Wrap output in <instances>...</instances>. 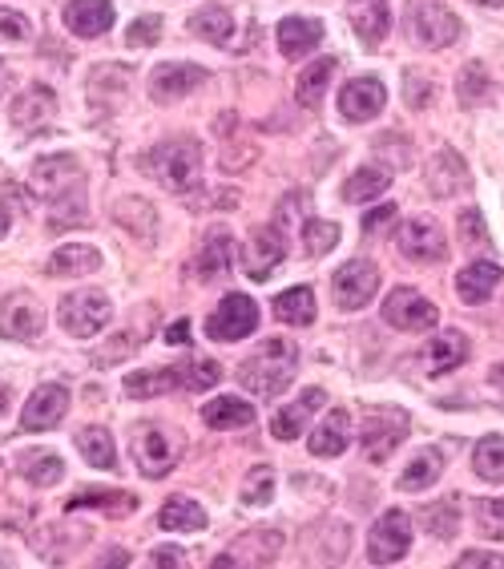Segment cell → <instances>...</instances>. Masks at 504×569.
I'll use <instances>...</instances> for the list:
<instances>
[{
    "label": "cell",
    "mask_w": 504,
    "mask_h": 569,
    "mask_svg": "<svg viewBox=\"0 0 504 569\" xmlns=\"http://www.w3.org/2000/svg\"><path fill=\"white\" fill-rule=\"evenodd\" d=\"M295 371H299V347L291 339H267V344H259L255 356L243 359L238 380H243L246 392H255L259 400H275L279 392L291 388Z\"/></svg>",
    "instance_id": "1"
},
{
    "label": "cell",
    "mask_w": 504,
    "mask_h": 569,
    "mask_svg": "<svg viewBox=\"0 0 504 569\" xmlns=\"http://www.w3.org/2000/svg\"><path fill=\"white\" fill-rule=\"evenodd\" d=\"M146 170L158 178L166 190L186 194L202 174V146L194 137H166L146 154Z\"/></svg>",
    "instance_id": "2"
},
{
    "label": "cell",
    "mask_w": 504,
    "mask_h": 569,
    "mask_svg": "<svg viewBox=\"0 0 504 569\" xmlns=\"http://www.w3.org/2000/svg\"><path fill=\"white\" fill-rule=\"evenodd\" d=\"M29 186L41 202H49L53 211L61 202H81V186H86V174H81V161L74 154H49V158L33 161V174H29Z\"/></svg>",
    "instance_id": "3"
},
{
    "label": "cell",
    "mask_w": 504,
    "mask_h": 569,
    "mask_svg": "<svg viewBox=\"0 0 504 569\" xmlns=\"http://www.w3.org/2000/svg\"><path fill=\"white\" fill-rule=\"evenodd\" d=\"M404 29L419 49H448L460 41V16L444 0H407Z\"/></svg>",
    "instance_id": "4"
},
{
    "label": "cell",
    "mask_w": 504,
    "mask_h": 569,
    "mask_svg": "<svg viewBox=\"0 0 504 569\" xmlns=\"http://www.w3.org/2000/svg\"><path fill=\"white\" fill-rule=\"evenodd\" d=\"M407 440V412L400 409H371L359 424V448L368 460H388Z\"/></svg>",
    "instance_id": "5"
},
{
    "label": "cell",
    "mask_w": 504,
    "mask_h": 569,
    "mask_svg": "<svg viewBox=\"0 0 504 569\" xmlns=\"http://www.w3.org/2000/svg\"><path fill=\"white\" fill-rule=\"evenodd\" d=\"M412 549V517L404 509H388L368 533V561L371 566H395Z\"/></svg>",
    "instance_id": "6"
},
{
    "label": "cell",
    "mask_w": 504,
    "mask_h": 569,
    "mask_svg": "<svg viewBox=\"0 0 504 569\" xmlns=\"http://www.w3.org/2000/svg\"><path fill=\"white\" fill-rule=\"evenodd\" d=\"M255 327H259V303L250 295H243V291H231L206 320V335L214 344H238Z\"/></svg>",
    "instance_id": "7"
},
{
    "label": "cell",
    "mask_w": 504,
    "mask_h": 569,
    "mask_svg": "<svg viewBox=\"0 0 504 569\" xmlns=\"http://www.w3.org/2000/svg\"><path fill=\"white\" fill-rule=\"evenodd\" d=\"M110 315H113V308L101 291H74V295H65L61 308H57V320H61V327L74 335V339L98 335L101 327L110 323Z\"/></svg>",
    "instance_id": "8"
},
{
    "label": "cell",
    "mask_w": 504,
    "mask_h": 569,
    "mask_svg": "<svg viewBox=\"0 0 504 569\" xmlns=\"http://www.w3.org/2000/svg\"><path fill=\"white\" fill-rule=\"evenodd\" d=\"M130 445H134V460L137 469L146 472V477H166L173 469V460H178V445H173V436L154 421H142L130 436Z\"/></svg>",
    "instance_id": "9"
},
{
    "label": "cell",
    "mask_w": 504,
    "mask_h": 569,
    "mask_svg": "<svg viewBox=\"0 0 504 569\" xmlns=\"http://www.w3.org/2000/svg\"><path fill=\"white\" fill-rule=\"evenodd\" d=\"M332 291H335V303L344 311H363L371 299L380 295V267L368 259H356L339 267L332 279Z\"/></svg>",
    "instance_id": "10"
},
{
    "label": "cell",
    "mask_w": 504,
    "mask_h": 569,
    "mask_svg": "<svg viewBox=\"0 0 504 569\" xmlns=\"http://www.w3.org/2000/svg\"><path fill=\"white\" fill-rule=\"evenodd\" d=\"M287 259V238L279 226H259L255 235L246 238L243 247V271L246 279H255V283H267L275 271H279V263Z\"/></svg>",
    "instance_id": "11"
},
{
    "label": "cell",
    "mask_w": 504,
    "mask_h": 569,
    "mask_svg": "<svg viewBox=\"0 0 504 569\" xmlns=\"http://www.w3.org/2000/svg\"><path fill=\"white\" fill-rule=\"evenodd\" d=\"M436 320H440L436 308L412 287H395L392 295L383 299V323H392L395 332H428V327H436Z\"/></svg>",
    "instance_id": "12"
},
{
    "label": "cell",
    "mask_w": 504,
    "mask_h": 569,
    "mask_svg": "<svg viewBox=\"0 0 504 569\" xmlns=\"http://www.w3.org/2000/svg\"><path fill=\"white\" fill-rule=\"evenodd\" d=\"M45 327V311L33 295L13 291L9 299H0V335L4 339H37Z\"/></svg>",
    "instance_id": "13"
},
{
    "label": "cell",
    "mask_w": 504,
    "mask_h": 569,
    "mask_svg": "<svg viewBox=\"0 0 504 569\" xmlns=\"http://www.w3.org/2000/svg\"><path fill=\"white\" fill-rule=\"evenodd\" d=\"M395 243H400V250H404L407 259L416 263H440L448 255V238H444L440 223H432V219H407L400 226Z\"/></svg>",
    "instance_id": "14"
},
{
    "label": "cell",
    "mask_w": 504,
    "mask_h": 569,
    "mask_svg": "<svg viewBox=\"0 0 504 569\" xmlns=\"http://www.w3.org/2000/svg\"><path fill=\"white\" fill-rule=\"evenodd\" d=\"M383 105H388V89L376 77H356L339 89V113L347 122H371L383 113Z\"/></svg>",
    "instance_id": "15"
},
{
    "label": "cell",
    "mask_w": 504,
    "mask_h": 569,
    "mask_svg": "<svg viewBox=\"0 0 504 569\" xmlns=\"http://www.w3.org/2000/svg\"><path fill=\"white\" fill-rule=\"evenodd\" d=\"M206 81V69L202 65H182V62H173V65H158L154 74H149V98L154 101H182L186 93H194L198 86Z\"/></svg>",
    "instance_id": "16"
},
{
    "label": "cell",
    "mask_w": 504,
    "mask_h": 569,
    "mask_svg": "<svg viewBox=\"0 0 504 569\" xmlns=\"http://www.w3.org/2000/svg\"><path fill=\"white\" fill-rule=\"evenodd\" d=\"M65 409H69V388L65 384H41L37 392L29 397L21 424H25L29 433H49V428L61 424Z\"/></svg>",
    "instance_id": "17"
},
{
    "label": "cell",
    "mask_w": 504,
    "mask_h": 569,
    "mask_svg": "<svg viewBox=\"0 0 504 569\" xmlns=\"http://www.w3.org/2000/svg\"><path fill=\"white\" fill-rule=\"evenodd\" d=\"M424 182L436 199H452L460 190H468V166L456 149H440L436 158L424 166Z\"/></svg>",
    "instance_id": "18"
},
{
    "label": "cell",
    "mask_w": 504,
    "mask_h": 569,
    "mask_svg": "<svg viewBox=\"0 0 504 569\" xmlns=\"http://www.w3.org/2000/svg\"><path fill=\"white\" fill-rule=\"evenodd\" d=\"M65 29L74 37H101L113 29V4L110 0H69L65 4Z\"/></svg>",
    "instance_id": "19"
},
{
    "label": "cell",
    "mask_w": 504,
    "mask_h": 569,
    "mask_svg": "<svg viewBox=\"0 0 504 569\" xmlns=\"http://www.w3.org/2000/svg\"><path fill=\"white\" fill-rule=\"evenodd\" d=\"M323 397H327L323 388H307V392H303L295 404H287V409L275 412V421H271V436H275V440H299L311 416L323 409Z\"/></svg>",
    "instance_id": "20"
},
{
    "label": "cell",
    "mask_w": 504,
    "mask_h": 569,
    "mask_svg": "<svg viewBox=\"0 0 504 569\" xmlns=\"http://www.w3.org/2000/svg\"><path fill=\"white\" fill-rule=\"evenodd\" d=\"M468 359V339L460 332H440L424 352H419V368L424 376H448Z\"/></svg>",
    "instance_id": "21"
},
{
    "label": "cell",
    "mask_w": 504,
    "mask_h": 569,
    "mask_svg": "<svg viewBox=\"0 0 504 569\" xmlns=\"http://www.w3.org/2000/svg\"><path fill=\"white\" fill-rule=\"evenodd\" d=\"M323 41V21H311V16H287L283 25H279V53H283L287 62H299V57H307V53L320 49Z\"/></svg>",
    "instance_id": "22"
},
{
    "label": "cell",
    "mask_w": 504,
    "mask_h": 569,
    "mask_svg": "<svg viewBox=\"0 0 504 569\" xmlns=\"http://www.w3.org/2000/svg\"><path fill=\"white\" fill-rule=\"evenodd\" d=\"M231 259H234V238L226 231H210L206 243L194 255V275L202 283H214V279H222V275L231 271Z\"/></svg>",
    "instance_id": "23"
},
{
    "label": "cell",
    "mask_w": 504,
    "mask_h": 569,
    "mask_svg": "<svg viewBox=\"0 0 504 569\" xmlns=\"http://www.w3.org/2000/svg\"><path fill=\"white\" fill-rule=\"evenodd\" d=\"M101 267L98 247H86V243H69V247H57L45 263V271L53 279H81V275H93Z\"/></svg>",
    "instance_id": "24"
},
{
    "label": "cell",
    "mask_w": 504,
    "mask_h": 569,
    "mask_svg": "<svg viewBox=\"0 0 504 569\" xmlns=\"http://www.w3.org/2000/svg\"><path fill=\"white\" fill-rule=\"evenodd\" d=\"M347 445H351V416H347L344 409L327 412V416L315 424V433H311V453H315V457H339Z\"/></svg>",
    "instance_id": "25"
},
{
    "label": "cell",
    "mask_w": 504,
    "mask_h": 569,
    "mask_svg": "<svg viewBox=\"0 0 504 569\" xmlns=\"http://www.w3.org/2000/svg\"><path fill=\"white\" fill-rule=\"evenodd\" d=\"M501 267L496 263H468L464 271L456 275V295L464 299V303H484V299L501 287Z\"/></svg>",
    "instance_id": "26"
},
{
    "label": "cell",
    "mask_w": 504,
    "mask_h": 569,
    "mask_svg": "<svg viewBox=\"0 0 504 569\" xmlns=\"http://www.w3.org/2000/svg\"><path fill=\"white\" fill-rule=\"evenodd\" d=\"M255 416H259L255 404L238 397H219L202 409V421H206L210 428H219V433H226V428H246V424H255Z\"/></svg>",
    "instance_id": "27"
},
{
    "label": "cell",
    "mask_w": 504,
    "mask_h": 569,
    "mask_svg": "<svg viewBox=\"0 0 504 569\" xmlns=\"http://www.w3.org/2000/svg\"><path fill=\"white\" fill-rule=\"evenodd\" d=\"M53 113H57V98H53L49 86H33V89H25V93L13 101V122L25 125V130H37V125H45Z\"/></svg>",
    "instance_id": "28"
},
{
    "label": "cell",
    "mask_w": 504,
    "mask_h": 569,
    "mask_svg": "<svg viewBox=\"0 0 504 569\" xmlns=\"http://www.w3.org/2000/svg\"><path fill=\"white\" fill-rule=\"evenodd\" d=\"M158 525L173 533H198V529H206V509L194 505L190 497H170L158 513Z\"/></svg>",
    "instance_id": "29"
},
{
    "label": "cell",
    "mask_w": 504,
    "mask_h": 569,
    "mask_svg": "<svg viewBox=\"0 0 504 569\" xmlns=\"http://www.w3.org/2000/svg\"><path fill=\"white\" fill-rule=\"evenodd\" d=\"M444 472V453L440 448H419V457L400 472V489L404 493H419V489H432V484L440 481Z\"/></svg>",
    "instance_id": "30"
},
{
    "label": "cell",
    "mask_w": 504,
    "mask_h": 569,
    "mask_svg": "<svg viewBox=\"0 0 504 569\" xmlns=\"http://www.w3.org/2000/svg\"><path fill=\"white\" fill-rule=\"evenodd\" d=\"M335 57H323V62H315V65H307L303 74H299V81H295V98L307 105V110H315L323 101V93H327V86H332V77H335Z\"/></svg>",
    "instance_id": "31"
},
{
    "label": "cell",
    "mask_w": 504,
    "mask_h": 569,
    "mask_svg": "<svg viewBox=\"0 0 504 569\" xmlns=\"http://www.w3.org/2000/svg\"><path fill=\"white\" fill-rule=\"evenodd\" d=\"M16 469H21V477H25L29 484H37V489H45V484H57L65 477L61 457H53L49 448H37V453H21Z\"/></svg>",
    "instance_id": "32"
},
{
    "label": "cell",
    "mask_w": 504,
    "mask_h": 569,
    "mask_svg": "<svg viewBox=\"0 0 504 569\" xmlns=\"http://www.w3.org/2000/svg\"><path fill=\"white\" fill-rule=\"evenodd\" d=\"M275 315L283 323H291V327L315 323V291H311V287H291V291H283V295L275 299Z\"/></svg>",
    "instance_id": "33"
},
{
    "label": "cell",
    "mask_w": 504,
    "mask_h": 569,
    "mask_svg": "<svg viewBox=\"0 0 504 569\" xmlns=\"http://www.w3.org/2000/svg\"><path fill=\"white\" fill-rule=\"evenodd\" d=\"M173 388H182V376H178V368L134 371V376H125V397H134V400L161 397V392H173Z\"/></svg>",
    "instance_id": "34"
},
{
    "label": "cell",
    "mask_w": 504,
    "mask_h": 569,
    "mask_svg": "<svg viewBox=\"0 0 504 569\" xmlns=\"http://www.w3.org/2000/svg\"><path fill=\"white\" fill-rule=\"evenodd\" d=\"M388 186H392V174L383 170V166H359V170L347 178L344 199L347 202H371V199H380Z\"/></svg>",
    "instance_id": "35"
},
{
    "label": "cell",
    "mask_w": 504,
    "mask_h": 569,
    "mask_svg": "<svg viewBox=\"0 0 504 569\" xmlns=\"http://www.w3.org/2000/svg\"><path fill=\"white\" fill-rule=\"evenodd\" d=\"M190 33H198V37L210 41V45H226L234 33V21L222 4H206V9H198V13L190 16Z\"/></svg>",
    "instance_id": "36"
},
{
    "label": "cell",
    "mask_w": 504,
    "mask_h": 569,
    "mask_svg": "<svg viewBox=\"0 0 504 569\" xmlns=\"http://www.w3.org/2000/svg\"><path fill=\"white\" fill-rule=\"evenodd\" d=\"M77 448H81V457H86L93 469L110 472L113 465H117V453H113V436L105 433V428H98V424L77 433Z\"/></svg>",
    "instance_id": "37"
},
{
    "label": "cell",
    "mask_w": 504,
    "mask_h": 569,
    "mask_svg": "<svg viewBox=\"0 0 504 569\" xmlns=\"http://www.w3.org/2000/svg\"><path fill=\"white\" fill-rule=\"evenodd\" d=\"M472 469H477L480 481L504 484V436H484V440H480L477 457H472Z\"/></svg>",
    "instance_id": "38"
},
{
    "label": "cell",
    "mask_w": 504,
    "mask_h": 569,
    "mask_svg": "<svg viewBox=\"0 0 504 569\" xmlns=\"http://www.w3.org/2000/svg\"><path fill=\"white\" fill-rule=\"evenodd\" d=\"M351 25H356V37H363V45L376 49L388 37V29H392V9L388 4H368V9H359Z\"/></svg>",
    "instance_id": "39"
},
{
    "label": "cell",
    "mask_w": 504,
    "mask_h": 569,
    "mask_svg": "<svg viewBox=\"0 0 504 569\" xmlns=\"http://www.w3.org/2000/svg\"><path fill=\"white\" fill-rule=\"evenodd\" d=\"M303 247H307L311 259H323L339 247V226L327 223V219H307L303 223Z\"/></svg>",
    "instance_id": "40"
},
{
    "label": "cell",
    "mask_w": 504,
    "mask_h": 569,
    "mask_svg": "<svg viewBox=\"0 0 504 569\" xmlns=\"http://www.w3.org/2000/svg\"><path fill=\"white\" fill-rule=\"evenodd\" d=\"M419 525H424L432 537L448 542V537H456V529H460V513H456L452 501H440V505H428L419 513Z\"/></svg>",
    "instance_id": "41"
},
{
    "label": "cell",
    "mask_w": 504,
    "mask_h": 569,
    "mask_svg": "<svg viewBox=\"0 0 504 569\" xmlns=\"http://www.w3.org/2000/svg\"><path fill=\"white\" fill-rule=\"evenodd\" d=\"M222 380V368L214 359H186L182 364V392H206Z\"/></svg>",
    "instance_id": "42"
},
{
    "label": "cell",
    "mask_w": 504,
    "mask_h": 569,
    "mask_svg": "<svg viewBox=\"0 0 504 569\" xmlns=\"http://www.w3.org/2000/svg\"><path fill=\"white\" fill-rule=\"evenodd\" d=\"M271 497H275V469L259 465V469L246 472V481H243V505H271Z\"/></svg>",
    "instance_id": "43"
},
{
    "label": "cell",
    "mask_w": 504,
    "mask_h": 569,
    "mask_svg": "<svg viewBox=\"0 0 504 569\" xmlns=\"http://www.w3.org/2000/svg\"><path fill=\"white\" fill-rule=\"evenodd\" d=\"M86 505H93V509H117V513H130V509H134L137 501H134L130 493H77L74 501H69V513H74V509H86Z\"/></svg>",
    "instance_id": "44"
},
{
    "label": "cell",
    "mask_w": 504,
    "mask_h": 569,
    "mask_svg": "<svg viewBox=\"0 0 504 569\" xmlns=\"http://www.w3.org/2000/svg\"><path fill=\"white\" fill-rule=\"evenodd\" d=\"M477 525L484 537H504V497L501 501H477Z\"/></svg>",
    "instance_id": "45"
},
{
    "label": "cell",
    "mask_w": 504,
    "mask_h": 569,
    "mask_svg": "<svg viewBox=\"0 0 504 569\" xmlns=\"http://www.w3.org/2000/svg\"><path fill=\"white\" fill-rule=\"evenodd\" d=\"M484 89H489L484 69H480V65H464V77H460V101H464V105H480Z\"/></svg>",
    "instance_id": "46"
},
{
    "label": "cell",
    "mask_w": 504,
    "mask_h": 569,
    "mask_svg": "<svg viewBox=\"0 0 504 569\" xmlns=\"http://www.w3.org/2000/svg\"><path fill=\"white\" fill-rule=\"evenodd\" d=\"M158 37H161V16H142V21H134L130 33H125V41H130L134 49H149Z\"/></svg>",
    "instance_id": "47"
},
{
    "label": "cell",
    "mask_w": 504,
    "mask_h": 569,
    "mask_svg": "<svg viewBox=\"0 0 504 569\" xmlns=\"http://www.w3.org/2000/svg\"><path fill=\"white\" fill-rule=\"evenodd\" d=\"M33 25L29 16H21L16 9H0V41H29Z\"/></svg>",
    "instance_id": "48"
},
{
    "label": "cell",
    "mask_w": 504,
    "mask_h": 569,
    "mask_svg": "<svg viewBox=\"0 0 504 569\" xmlns=\"http://www.w3.org/2000/svg\"><path fill=\"white\" fill-rule=\"evenodd\" d=\"M404 93H407V105H412V110H419V105H428V101H432V81H428V77L407 74L404 77Z\"/></svg>",
    "instance_id": "49"
},
{
    "label": "cell",
    "mask_w": 504,
    "mask_h": 569,
    "mask_svg": "<svg viewBox=\"0 0 504 569\" xmlns=\"http://www.w3.org/2000/svg\"><path fill=\"white\" fill-rule=\"evenodd\" d=\"M460 231H464V243H468V247L484 243V223H480L477 211H464V214H460Z\"/></svg>",
    "instance_id": "50"
},
{
    "label": "cell",
    "mask_w": 504,
    "mask_h": 569,
    "mask_svg": "<svg viewBox=\"0 0 504 569\" xmlns=\"http://www.w3.org/2000/svg\"><path fill=\"white\" fill-rule=\"evenodd\" d=\"M456 566H460V569H477V566L504 569V557H496V554H480V549H468L464 557H456Z\"/></svg>",
    "instance_id": "51"
},
{
    "label": "cell",
    "mask_w": 504,
    "mask_h": 569,
    "mask_svg": "<svg viewBox=\"0 0 504 569\" xmlns=\"http://www.w3.org/2000/svg\"><path fill=\"white\" fill-rule=\"evenodd\" d=\"M395 219V202H383V207H376V211L363 214V231H380V226H388Z\"/></svg>",
    "instance_id": "52"
},
{
    "label": "cell",
    "mask_w": 504,
    "mask_h": 569,
    "mask_svg": "<svg viewBox=\"0 0 504 569\" xmlns=\"http://www.w3.org/2000/svg\"><path fill=\"white\" fill-rule=\"evenodd\" d=\"M149 566H186V557H182V549H178V545H161V549H154Z\"/></svg>",
    "instance_id": "53"
},
{
    "label": "cell",
    "mask_w": 504,
    "mask_h": 569,
    "mask_svg": "<svg viewBox=\"0 0 504 569\" xmlns=\"http://www.w3.org/2000/svg\"><path fill=\"white\" fill-rule=\"evenodd\" d=\"M186 339H190V323H186V320L170 323V332H166V344H186Z\"/></svg>",
    "instance_id": "54"
},
{
    "label": "cell",
    "mask_w": 504,
    "mask_h": 569,
    "mask_svg": "<svg viewBox=\"0 0 504 569\" xmlns=\"http://www.w3.org/2000/svg\"><path fill=\"white\" fill-rule=\"evenodd\" d=\"M489 388L496 392V400L504 404V364H496V368L489 371Z\"/></svg>",
    "instance_id": "55"
},
{
    "label": "cell",
    "mask_w": 504,
    "mask_h": 569,
    "mask_svg": "<svg viewBox=\"0 0 504 569\" xmlns=\"http://www.w3.org/2000/svg\"><path fill=\"white\" fill-rule=\"evenodd\" d=\"M9 223H13V202L4 194V199H0V235H9Z\"/></svg>",
    "instance_id": "56"
},
{
    "label": "cell",
    "mask_w": 504,
    "mask_h": 569,
    "mask_svg": "<svg viewBox=\"0 0 504 569\" xmlns=\"http://www.w3.org/2000/svg\"><path fill=\"white\" fill-rule=\"evenodd\" d=\"M9 412V388H0V416Z\"/></svg>",
    "instance_id": "57"
},
{
    "label": "cell",
    "mask_w": 504,
    "mask_h": 569,
    "mask_svg": "<svg viewBox=\"0 0 504 569\" xmlns=\"http://www.w3.org/2000/svg\"><path fill=\"white\" fill-rule=\"evenodd\" d=\"M477 4H480V9H501L504 0H477Z\"/></svg>",
    "instance_id": "58"
},
{
    "label": "cell",
    "mask_w": 504,
    "mask_h": 569,
    "mask_svg": "<svg viewBox=\"0 0 504 569\" xmlns=\"http://www.w3.org/2000/svg\"><path fill=\"white\" fill-rule=\"evenodd\" d=\"M0 86H4V62H0Z\"/></svg>",
    "instance_id": "59"
}]
</instances>
